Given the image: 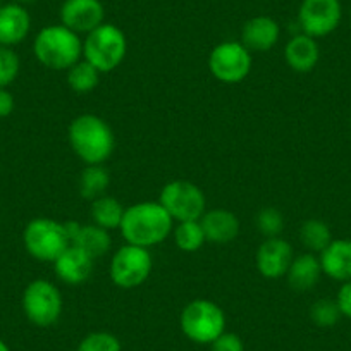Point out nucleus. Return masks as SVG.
I'll return each instance as SVG.
<instances>
[{
  "label": "nucleus",
  "instance_id": "nucleus-35",
  "mask_svg": "<svg viewBox=\"0 0 351 351\" xmlns=\"http://www.w3.org/2000/svg\"><path fill=\"white\" fill-rule=\"evenodd\" d=\"M0 351H11V348L8 346V343L2 337H0Z\"/></svg>",
  "mask_w": 351,
  "mask_h": 351
},
{
  "label": "nucleus",
  "instance_id": "nucleus-34",
  "mask_svg": "<svg viewBox=\"0 0 351 351\" xmlns=\"http://www.w3.org/2000/svg\"><path fill=\"white\" fill-rule=\"evenodd\" d=\"M14 2H16V4L25 5V8H26V5H29V4H35L36 0H14Z\"/></svg>",
  "mask_w": 351,
  "mask_h": 351
},
{
  "label": "nucleus",
  "instance_id": "nucleus-17",
  "mask_svg": "<svg viewBox=\"0 0 351 351\" xmlns=\"http://www.w3.org/2000/svg\"><path fill=\"white\" fill-rule=\"evenodd\" d=\"M205 239L214 245H228L239 234V219L228 208H212L200 219Z\"/></svg>",
  "mask_w": 351,
  "mask_h": 351
},
{
  "label": "nucleus",
  "instance_id": "nucleus-18",
  "mask_svg": "<svg viewBox=\"0 0 351 351\" xmlns=\"http://www.w3.org/2000/svg\"><path fill=\"white\" fill-rule=\"evenodd\" d=\"M285 59L296 73H310L320 59L319 43L305 33H296L286 43Z\"/></svg>",
  "mask_w": 351,
  "mask_h": 351
},
{
  "label": "nucleus",
  "instance_id": "nucleus-27",
  "mask_svg": "<svg viewBox=\"0 0 351 351\" xmlns=\"http://www.w3.org/2000/svg\"><path fill=\"white\" fill-rule=\"evenodd\" d=\"M255 226L265 238H279L285 231V215L279 208L265 207L255 215Z\"/></svg>",
  "mask_w": 351,
  "mask_h": 351
},
{
  "label": "nucleus",
  "instance_id": "nucleus-32",
  "mask_svg": "<svg viewBox=\"0 0 351 351\" xmlns=\"http://www.w3.org/2000/svg\"><path fill=\"white\" fill-rule=\"evenodd\" d=\"M336 303L341 310V315L351 319V281H346L341 286V289L337 291Z\"/></svg>",
  "mask_w": 351,
  "mask_h": 351
},
{
  "label": "nucleus",
  "instance_id": "nucleus-33",
  "mask_svg": "<svg viewBox=\"0 0 351 351\" xmlns=\"http://www.w3.org/2000/svg\"><path fill=\"white\" fill-rule=\"evenodd\" d=\"M16 107V100L8 88H0V119L11 116Z\"/></svg>",
  "mask_w": 351,
  "mask_h": 351
},
{
  "label": "nucleus",
  "instance_id": "nucleus-11",
  "mask_svg": "<svg viewBox=\"0 0 351 351\" xmlns=\"http://www.w3.org/2000/svg\"><path fill=\"white\" fill-rule=\"evenodd\" d=\"M343 19L341 0H302L298 9V25L302 33L312 38L330 35Z\"/></svg>",
  "mask_w": 351,
  "mask_h": 351
},
{
  "label": "nucleus",
  "instance_id": "nucleus-6",
  "mask_svg": "<svg viewBox=\"0 0 351 351\" xmlns=\"http://www.w3.org/2000/svg\"><path fill=\"white\" fill-rule=\"evenodd\" d=\"M23 243L29 255L38 262L53 263L57 256L71 246L64 222L49 217H36L26 224Z\"/></svg>",
  "mask_w": 351,
  "mask_h": 351
},
{
  "label": "nucleus",
  "instance_id": "nucleus-22",
  "mask_svg": "<svg viewBox=\"0 0 351 351\" xmlns=\"http://www.w3.org/2000/svg\"><path fill=\"white\" fill-rule=\"evenodd\" d=\"M110 184V174L104 164L99 165H84L80 176V195L88 202H93L97 198L107 195V188Z\"/></svg>",
  "mask_w": 351,
  "mask_h": 351
},
{
  "label": "nucleus",
  "instance_id": "nucleus-12",
  "mask_svg": "<svg viewBox=\"0 0 351 351\" xmlns=\"http://www.w3.org/2000/svg\"><path fill=\"white\" fill-rule=\"evenodd\" d=\"M59 16L60 25L77 35H88L106 23V8L100 0H64Z\"/></svg>",
  "mask_w": 351,
  "mask_h": 351
},
{
  "label": "nucleus",
  "instance_id": "nucleus-19",
  "mask_svg": "<svg viewBox=\"0 0 351 351\" xmlns=\"http://www.w3.org/2000/svg\"><path fill=\"white\" fill-rule=\"evenodd\" d=\"M322 272L334 281H351V239H332L320 253Z\"/></svg>",
  "mask_w": 351,
  "mask_h": 351
},
{
  "label": "nucleus",
  "instance_id": "nucleus-28",
  "mask_svg": "<svg viewBox=\"0 0 351 351\" xmlns=\"http://www.w3.org/2000/svg\"><path fill=\"white\" fill-rule=\"evenodd\" d=\"M310 319L319 327H332L341 319V310L334 300L322 298L310 306Z\"/></svg>",
  "mask_w": 351,
  "mask_h": 351
},
{
  "label": "nucleus",
  "instance_id": "nucleus-29",
  "mask_svg": "<svg viewBox=\"0 0 351 351\" xmlns=\"http://www.w3.org/2000/svg\"><path fill=\"white\" fill-rule=\"evenodd\" d=\"M21 60L12 47L0 45V88H8L18 80Z\"/></svg>",
  "mask_w": 351,
  "mask_h": 351
},
{
  "label": "nucleus",
  "instance_id": "nucleus-36",
  "mask_svg": "<svg viewBox=\"0 0 351 351\" xmlns=\"http://www.w3.org/2000/svg\"><path fill=\"white\" fill-rule=\"evenodd\" d=\"M2 5H4V2H2V0H0V8H2Z\"/></svg>",
  "mask_w": 351,
  "mask_h": 351
},
{
  "label": "nucleus",
  "instance_id": "nucleus-25",
  "mask_svg": "<svg viewBox=\"0 0 351 351\" xmlns=\"http://www.w3.org/2000/svg\"><path fill=\"white\" fill-rule=\"evenodd\" d=\"M300 239L310 253H322L332 241L329 226L320 219H308L300 228Z\"/></svg>",
  "mask_w": 351,
  "mask_h": 351
},
{
  "label": "nucleus",
  "instance_id": "nucleus-7",
  "mask_svg": "<svg viewBox=\"0 0 351 351\" xmlns=\"http://www.w3.org/2000/svg\"><path fill=\"white\" fill-rule=\"evenodd\" d=\"M158 204L167 210L174 222L200 221L207 212V197L198 184L186 180H176L165 184Z\"/></svg>",
  "mask_w": 351,
  "mask_h": 351
},
{
  "label": "nucleus",
  "instance_id": "nucleus-24",
  "mask_svg": "<svg viewBox=\"0 0 351 351\" xmlns=\"http://www.w3.org/2000/svg\"><path fill=\"white\" fill-rule=\"evenodd\" d=\"M67 73V84L77 95H86L93 92L100 83V71L95 69L88 60L81 59L74 64L73 67L66 71Z\"/></svg>",
  "mask_w": 351,
  "mask_h": 351
},
{
  "label": "nucleus",
  "instance_id": "nucleus-9",
  "mask_svg": "<svg viewBox=\"0 0 351 351\" xmlns=\"http://www.w3.org/2000/svg\"><path fill=\"white\" fill-rule=\"evenodd\" d=\"M154 260L150 250L136 245H123L110 260V279L121 289L140 288L152 274Z\"/></svg>",
  "mask_w": 351,
  "mask_h": 351
},
{
  "label": "nucleus",
  "instance_id": "nucleus-2",
  "mask_svg": "<svg viewBox=\"0 0 351 351\" xmlns=\"http://www.w3.org/2000/svg\"><path fill=\"white\" fill-rule=\"evenodd\" d=\"M69 145L84 165L106 164L116 148V136L106 119L95 114L74 117L67 131Z\"/></svg>",
  "mask_w": 351,
  "mask_h": 351
},
{
  "label": "nucleus",
  "instance_id": "nucleus-31",
  "mask_svg": "<svg viewBox=\"0 0 351 351\" xmlns=\"http://www.w3.org/2000/svg\"><path fill=\"white\" fill-rule=\"evenodd\" d=\"M210 351H245V343L234 332H224L210 344Z\"/></svg>",
  "mask_w": 351,
  "mask_h": 351
},
{
  "label": "nucleus",
  "instance_id": "nucleus-21",
  "mask_svg": "<svg viewBox=\"0 0 351 351\" xmlns=\"http://www.w3.org/2000/svg\"><path fill=\"white\" fill-rule=\"evenodd\" d=\"M76 248L83 250L88 256H92L93 260L102 258L112 246V238H110V231L100 228L97 224H81L80 231H77L76 238L71 243Z\"/></svg>",
  "mask_w": 351,
  "mask_h": 351
},
{
  "label": "nucleus",
  "instance_id": "nucleus-5",
  "mask_svg": "<svg viewBox=\"0 0 351 351\" xmlns=\"http://www.w3.org/2000/svg\"><path fill=\"white\" fill-rule=\"evenodd\" d=\"M180 326L193 343L212 344L226 330V313L212 300L197 298L183 308Z\"/></svg>",
  "mask_w": 351,
  "mask_h": 351
},
{
  "label": "nucleus",
  "instance_id": "nucleus-26",
  "mask_svg": "<svg viewBox=\"0 0 351 351\" xmlns=\"http://www.w3.org/2000/svg\"><path fill=\"white\" fill-rule=\"evenodd\" d=\"M172 236H174L176 246H178L181 252L186 253L198 252V250L207 243L200 221L176 222L174 229H172Z\"/></svg>",
  "mask_w": 351,
  "mask_h": 351
},
{
  "label": "nucleus",
  "instance_id": "nucleus-8",
  "mask_svg": "<svg viewBox=\"0 0 351 351\" xmlns=\"http://www.w3.org/2000/svg\"><path fill=\"white\" fill-rule=\"evenodd\" d=\"M23 312L38 327H50L62 315V295L53 282L35 279L23 291Z\"/></svg>",
  "mask_w": 351,
  "mask_h": 351
},
{
  "label": "nucleus",
  "instance_id": "nucleus-4",
  "mask_svg": "<svg viewBox=\"0 0 351 351\" xmlns=\"http://www.w3.org/2000/svg\"><path fill=\"white\" fill-rule=\"evenodd\" d=\"M126 53V35L112 23H104L83 38V59L102 74L116 71L124 62Z\"/></svg>",
  "mask_w": 351,
  "mask_h": 351
},
{
  "label": "nucleus",
  "instance_id": "nucleus-23",
  "mask_svg": "<svg viewBox=\"0 0 351 351\" xmlns=\"http://www.w3.org/2000/svg\"><path fill=\"white\" fill-rule=\"evenodd\" d=\"M124 210L126 208L121 205L117 198L110 197V195H104V197L92 202L90 215H92L93 224L100 226L107 231H112V229H119L121 221L124 217Z\"/></svg>",
  "mask_w": 351,
  "mask_h": 351
},
{
  "label": "nucleus",
  "instance_id": "nucleus-15",
  "mask_svg": "<svg viewBox=\"0 0 351 351\" xmlns=\"http://www.w3.org/2000/svg\"><path fill=\"white\" fill-rule=\"evenodd\" d=\"M281 38V26L271 16H255L243 25L239 42L250 52H267L274 49Z\"/></svg>",
  "mask_w": 351,
  "mask_h": 351
},
{
  "label": "nucleus",
  "instance_id": "nucleus-1",
  "mask_svg": "<svg viewBox=\"0 0 351 351\" xmlns=\"http://www.w3.org/2000/svg\"><path fill=\"white\" fill-rule=\"evenodd\" d=\"M174 221L157 202H138L124 210L119 231L128 245L148 248L160 245L172 234Z\"/></svg>",
  "mask_w": 351,
  "mask_h": 351
},
{
  "label": "nucleus",
  "instance_id": "nucleus-13",
  "mask_svg": "<svg viewBox=\"0 0 351 351\" xmlns=\"http://www.w3.org/2000/svg\"><path fill=\"white\" fill-rule=\"evenodd\" d=\"M293 258H295V253H293L291 243L282 239L281 236L265 238V241L256 250V271L265 279L286 278Z\"/></svg>",
  "mask_w": 351,
  "mask_h": 351
},
{
  "label": "nucleus",
  "instance_id": "nucleus-16",
  "mask_svg": "<svg viewBox=\"0 0 351 351\" xmlns=\"http://www.w3.org/2000/svg\"><path fill=\"white\" fill-rule=\"evenodd\" d=\"M32 29V16L21 4H4L0 8V45L16 47L25 42Z\"/></svg>",
  "mask_w": 351,
  "mask_h": 351
},
{
  "label": "nucleus",
  "instance_id": "nucleus-10",
  "mask_svg": "<svg viewBox=\"0 0 351 351\" xmlns=\"http://www.w3.org/2000/svg\"><path fill=\"white\" fill-rule=\"evenodd\" d=\"M253 66L252 52L241 42H222L208 56V69L217 81L238 84L248 77Z\"/></svg>",
  "mask_w": 351,
  "mask_h": 351
},
{
  "label": "nucleus",
  "instance_id": "nucleus-30",
  "mask_svg": "<svg viewBox=\"0 0 351 351\" xmlns=\"http://www.w3.org/2000/svg\"><path fill=\"white\" fill-rule=\"evenodd\" d=\"M77 351H123L121 341L112 332L97 330L81 339Z\"/></svg>",
  "mask_w": 351,
  "mask_h": 351
},
{
  "label": "nucleus",
  "instance_id": "nucleus-20",
  "mask_svg": "<svg viewBox=\"0 0 351 351\" xmlns=\"http://www.w3.org/2000/svg\"><path fill=\"white\" fill-rule=\"evenodd\" d=\"M322 265H320V258L315 256V253H302L293 258L291 265L288 269V279L289 286L295 291H310L317 286L320 276H322Z\"/></svg>",
  "mask_w": 351,
  "mask_h": 351
},
{
  "label": "nucleus",
  "instance_id": "nucleus-14",
  "mask_svg": "<svg viewBox=\"0 0 351 351\" xmlns=\"http://www.w3.org/2000/svg\"><path fill=\"white\" fill-rule=\"evenodd\" d=\"M93 262L92 256H88L83 250L76 246H67L62 253L52 263L56 276L69 286L83 285L93 274Z\"/></svg>",
  "mask_w": 351,
  "mask_h": 351
},
{
  "label": "nucleus",
  "instance_id": "nucleus-3",
  "mask_svg": "<svg viewBox=\"0 0 351 351\" xmlns=\"http://www.w3.org/2000/svg\"><path fill=\"white\" fill-rule=\"evenodd\" d=\"M33 53L47 69L67 71L83 59V40L64 25H50L33 40Z\"/></svg>",
  "mask_w": 351,
  "mask_h": 351
}]
</instances>
